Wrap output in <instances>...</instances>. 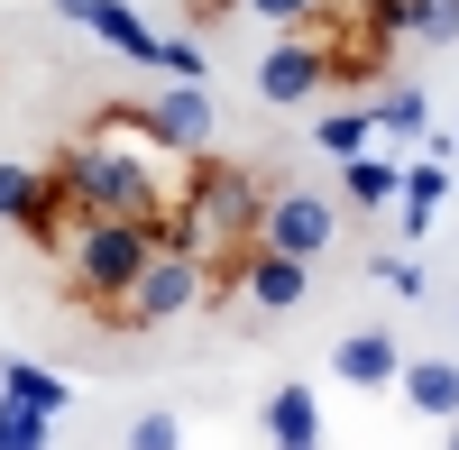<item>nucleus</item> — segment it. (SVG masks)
<instances>
[{"mask_svg":"<svg viewBox=\"0 0 459 450\" xmlns=\"http://www.w3.org/2000/svg\"><path fill=\"white\" fill-rule=\"evenodd\" d=\"M377 129H386V138H432L423 92H386V101H377Z\"/></svg>","mask_w":459,"mask_h":450,"instance_id":"20","label":"nucleus"},{"mask_svg":"<svg viewBox=\"0 0 459 450\" xmlns=\"http://www.w3.org/2000/svg\"><path fill=\"white\" fill-rule=\"evenodd\" d=\"M175 10H184V28H221L230 10H239V0H175Z\"/></svg>","mask_w":459,"mask_h":450,"instance_id":"23","label":"nucleus"},{"mask_svg":"<svg viewBox=\"0 0 459 450\" xmlns=\"http://www.w3.org/2000/svg\"><path fill=\"white\" fill-rule=\"evenodd\" d=\"M157 248H166V221H83V212H74V230H65V248H56V257H65V294L101 322V313L138 285V267H147Z\"/></svg>","mask_w":459,"mask_h":450,"instance_id":"3","label":"nucleus"},{"mask_svg":"<svg viewBox=\"0 0 459 450\" xmlns=\"http://www.w3.org/2000/svg\"><path fill=\"white\" fill-rule=\"evenodd\" d=\"M230 294H239L248 313H294L303 294H313V267H303V257H285V248H239Z\"/></svg>","mask_w":459,"mask_h":450,"instance_id":"7","label":"nucleus"},{"mask_svg":"<svg viewBox=\"0 0 459 450\" xmlns=\"http://www.w3.org/2000/svg\"><path fill=\"white\" fill-rule=\"evenodd\" d=\"M184 313H212V257H194V248L166 239V248L138 267V285L101 313V331H166V322H184Z\"/></svg>","mask_w":459,"mask_h":450,"instance_id":"4","label":"nucleus"},{"mask_svg":"<svg viewBox=\"0 0 459 450\" xmlns=\"http://www.w3.org/2000/svg\"><path fill=\"white\" fill-rule=\"evenodd\" d=\"M340 239V212L331 194H313V184H266V212H257V248H285V257H313Z\"/></svg>","mask_w":459,"mask_h":450,"instance_id":"5","label":"nucleus"},{"mask_svg":"<svg viewBox=\"0 0 459 450\" xmlns=\"http://www.w3.org/2000/svg\"><path fill=\"white\" fill-rule=\"evenodd\" d=\"M157 74H175V83H203V74H212V56L194 47V37H166V47H157Z\"/></svg>","mask_w":459,"mask_h":450,"instance_id":"22","label":"nucleus"},{"mask_svg":"<svg viewBox=\"0 0 459 450\" xmlns=\"http://www.w3.org/2000/svg\"><path fill=\"white\" fill-rule=\"evenodd\" d=\"M450 450H459V414H450Z\"/></svg>","mask_w":459,"mask_h":450,"instance_id":"25","label":"nucleus"},{"mask_svg":"<svg viewBox=\"0 0 459 450\" xmlns=\"http://www.w3.org/2000/svg\"><path fill=\"white\" fill-rule=\"evenodd\" d=\"M395 194H404V230H432V212L450 203V166H441V157L404 166V184H395Z\"/></svg>","mask_w":459,"mask_h":450,"instance_id":"15","label":"nucleus"},{"mask_svg":"<svg viewBox=\"0 0 459 450\" xmlns=\"http://www.w3.org/2000/svg\"><path fill=\"white\" fill-rule=\"evenodd\" d=\"M322 83H331V47H322L313 28H285L276 47L257 56V92L276 101V110H285V101H313Z\"/></svg>","mask_w":459,"mask_h":450,"instance_id":"6","label":"nucleus"},{"mask_svg":"<svg viewBox=\"0 0 459 450\" xmlns=\"http://www.w3.org/2000/svg\"><path fill=\"white\" fill-rule=\"evenodd\" d=\"M239 10H248V19H266V28L285 37V28H322L340 0H239Z\"/></svg>","mask_w":459,"mask_h":450,"instance_id":"17","label":"nucleus"},{"mask_svg":"<svg viewBox=\"0 0 459 450\" xmlns=\"http://www.w3.org/2000/svg\"><path fill=\"white\" fill-rule=\"evenodd\" d=\"M395 28H404V37H423V47H459V0H404Z\"/></svg>","mask_w":459,"mask_h":450,"instance_id":"16","label":"nucleus"},{"mask_svg":"<svg viewBox=\"0 0 459 450\" xmlns=\"http://www.w3.org/2000/svg\"><path fill=\"white\" fill-rule=\"evenodd\" d=\"M0 395H19L28 404V414H74V386L56 377V368H37V359H0Z\"/></svg>","mask_w":459,"mask_h":450,"instance_id":"13","label":"nucleus"},{"mask_svg":"<svg viewBox=\"0 0 459 450\" xmlns=\"http://www.w3.org/2000/svg\"><path fill=\"white\" fill-rule=\"evenodd\" d=\"M313 138L331 147V157H359V147H377V110H331Z\"/></svg>","mask_w":459,"mask_h":450,"instance_id":"18","label":"nucleus"},{"mask_svg":"<svg viewBox=\"0 0 459 450\" xmlns=\"http://www.w3.org/2000/svg\"><path fill=\"white\" fill-rule=\"evenodd\" d=\"M129 450H184V414H166V404H147V414H129V432H120Z\"/></svg>","mask_w":459,"mask_h":450,"instance_id":"19","label":"nucleus"},{"mask_svg":"<svg viewBox=\"0 0 459 450\" xmlns=\"http://www.w3.org/2000/svg\"><path fill=\"white\" fill-rule=\"evenodd\" d=\"M47 432H56L47 414H28L19 395H0V450H47Z\"/></svg>","mask_w":459,"mask_h":450,"instance_id":"21","label":"nucleus"},{"mask_svg":"<svg viewBox=\"0 0 459 450\" xmlns=\"http://www.w3.org/2000/svg\"><path fill=\"white\" fill-rule=\"evenodd\" d=\"M257 212H266V184L239 157H212L194 147V175L184 194H166V239L212 257V304H230V276H239V248H257Z\"/></svg>","mask_w":459,"mask_h":450,"instance_id":"2","label":"nucleus"},{"mask_svg":"<svg viewBox=\"0 0 459 450\" xmlns=\"http://www.w3.org/2000/svg\"><path fill=\"white\" fill-rule=\"evenodd\" d=\"M395 368H404L395 331H350V341L331 350V377H340V386H359V395H386V386H395Z\"/></svg>","mask_w":459,"mask_h":450,"instance_id":"10","label":"nucleus"},{"mask_svg":"<svg viewBox=\"0 0 459 450\" xmlns=\"http://www.w3.org/2000/svg\"><path fill=\"white\" fill-rule=\"evenodd\" d=\"M47 175L65 184V203L83 221H166V194H175V184L157 175V147L129 138L110 110H92V129L56 147Z\"/></svg>","mask_w":459,"mask_h":450,"instance_id":"1","label":"nucleus"},{"mask_svg":"<svg viewBox=\"0 0 459 450\" xmlns=\"http://www.w3.org/2000/svg\"><path fill=\"white\" fill-rule=\"evenodd\" d=\"M395 395L413 404V414L450 423V414H459V368H450V359H404V368H395Z\"/></svg>","mask_w":459,"mask_h":450,"instance_id":"11","label":"nucleus"},{"mask_svg":"<svg viewBox=\"0 0 459 450\" xmlns=\"http://www.w3.org/2000/svg\"><path fill=\"white\" fill-rule=\"evenodd\" d=\"M56 10H65L74 28H92L101 47H120V56H138V65H157V47H166V37L147 28L138 10H120V0H56Z\"/></svg>","mask_w":459,"mask_h":450,"instance_id":"9","label":"nucleus"},{"mask_svg":"<svg viewBox=\"0 0 459 450\" xmlns=\"http://www.w3.org/2000/svg\"><path fill=\"white\" fill-rule=\"evenodd\" d=\"M257 423H266L276 450H322V404H313V386H276Z\"/></svg>","mask_w":459,"mask_h":450,"instance_id":"12","label":"nucleus"},{"mask_svg":"<svg viewBox=\"0 0 459 450\" xmlns=\"http://www.w3.org/2000/svg\"><path fill=\"white\" fill-rule=\"evenodd\" d=\"M377 276H386L395 294H423V267H404V257H377Z\"/></svg>","mask_w":459,"mask_h":450,"instance_id":"24","label":"nucleus"},{"mask_svg":"<svg viewBox=\"0 0 459 450\" xmlns=\"http://www.w3.org/2000/svg\"><path fill=\"white\" fill-rule=\"evenodd\" d=\"M147 129H157V147H175V157L212 147V92L166 74V92H147Z\"/></svg>","mask_w":459,"mask_h":450,"instance_id":"8","label":"nucleus"},{"mask_svg":"<svg viewBox=\"0 0 459 450\" xmlns=\"http://www.w3.org/2000/svg\"><path fill=\"white\" fill-rule=\"evenodd\" d=\"M395 184H404V166H395V157H377V147L340 157V194H350L359 212H386V203H395Z\"/></svg>","mask_w":459,"mask_h":450,"instance_id":"14","label":"nucleus"}]
</instances>
